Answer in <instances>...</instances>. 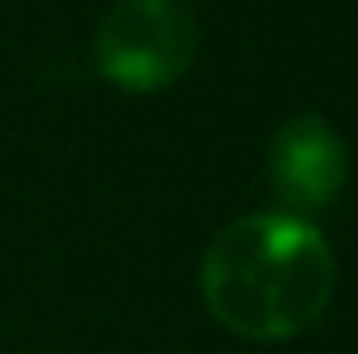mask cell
Instances as JSON below:
<instances>
[{"label":"cell","mask_w":358,"mask_h":354,"mask_svg":"<svg viewBox=\"0 0 358 354\" xmlns=\"http://www.w3.org/2000/svg\"><path fill=\"white\" fill-rule=\"evenodd\" d=\"M334 279L325 234L283 208L229 221L200 267L208 313L250 342H287L313 330L334 300Z\"/></svg>","instance_id":"1"},{"label":"cell","mask_w":358,"mask_h":354,"mask_svg":"<svg viewBox=\"0 0 358 354\" xmlns=\"http://www.w3.org/2000/svg\"><path fill=\"white\" fill-rule=\"evenodd\" d=\"M196 55V21L176 0H121L96 34V67L121 92H163Z\"/></svg>","instance_id":"2"},{"label":"cell","mask_w":358,"mask_h":354,"mask_svg":"<svg viewBox=\"0 0 358 354\" xmlns=\"http://www.w3.org/2000/svg\"><path fill=\"white\" fill-rule=\"evenodd\" d=\"M267 176L283 213H317L334 204L346 183V146L321 117H292L271 138Z\"/></svg>","instance_id":"3"}]
</instances>
